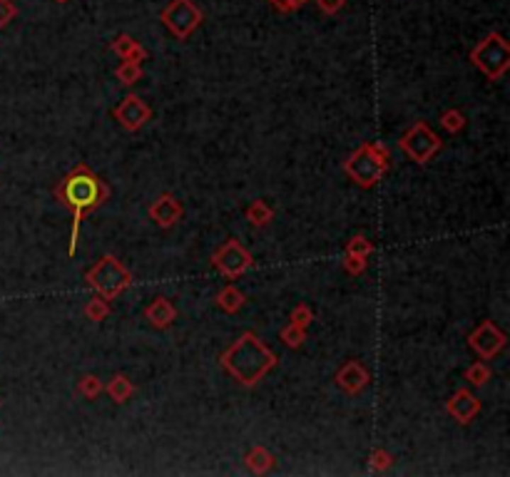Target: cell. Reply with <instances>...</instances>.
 <instances>
[{
    "mask_svg": "<svg viewBox=\"0 0 510 477\" xmlns=\"http://www.w3.org/2000/svg\"><path fill=\"white\" fill-rule=\"evenodd\" d=\"M317 3L327 16H334V13H339L344 8V0H317Z\"/></svg>",
    "mask_w": 510,
    "mask_h": 477,
    "instance_id": "obj_30",
    "label": "cell"
},
{
    "mask_svg": "<svg viewBox=\"0 0 510 477\" xmlns=\"http://www.w3.org/2000/svg\"><path fill=\"white\" fill-rule=\"evenodd\" d=\"M162 23L167 25V30L172 33L174 38L184 40V38L192 35L199 23H202V11L194 6L192 0H172L162 11Z\"/></svg>",
    "mask_w": 510,
    "mask_h": 477,
    "instance_id": "obj_7",
    "label": "cell"
},
{
    "mask_svg": "<svg viewBox=\"0 0 510 477\" xmlns=\"http://www.w3.org/2000/svg\"><path fill=\"white\" fill-rule=\"evenodd\" d=\"M398 144L416 164H426L441 149V137L426 122H419L403 134Z\"/></svg>",
    "mask_w": 510,
    "mask_h": 477,
    "instance_id": "obj_6",
    "label": "cell"
},
{
    "mask_svg": "<svg viewBox=\"0 0 510 477\" xmlns=\"http://www.w3.org/2000/svg\"><path fill=\"white\" fill-rule=\"evenodd\" d=\"M85 314H87V318H92V321H102L108 316V304H105V299L90 301V304L85 306Z\"/></svg>",
    "mask_w": 510,
    "mask_h": 477,
    "instance_id": "obj_25",
    "label": "cell"
},
{
    "mask_svg": "<svg viewBox=\"0 0 510 477\" xmlns=\"http://www.w3.org/2000/svg\"><path fill=\"white\" fill-rule=\"evenodd\" d=\"M57 3H67V0H57Z\"/></svg>",
    "mask_w": 510,
    "mask_h": 477,
    "instance_id": "obj_33",
    "label": "cell"
},
{
    "mask_svg": "<svg viewBox=\"0 0 510 477\" xmlns=\"http://www.w3.org/2000/svg\"><path fill=\"white\" fill-rule=\"evenodd\" d=\"M100 391H102V383L97 381V378H92V376H87V378H82L80 381V393L85 398H95V396H100Z\"/></svg>",
    "mask_w": 510,
    "mask_h": 477,
    "instance_id": "obj_26",
    "label": "cell"
},
{
    "mask_svg": "<svg viewBox=\"0 0 510 477\" xmlns=\"http://www.w3.org/2000/svg\"><path fill=\"white\" fill-rule=\"evenodd\" d=\"M314 318V314L306 306H296L294 309V314H291V323H296V326H301V328H306V323Z\"/></svg>",
    "mask_w": 510,
    "mask_h": 477,
    "instance_id": "obj_27",
    "label": "cell"
},
{
    "mask_svg": "<svg viewBox=\"0 0 510 477\" xmlns=\"http://www.w3.org/2000/svg\"><path fill=\"white\" fill-rule=\"evenodd\" d=\"M271 217H274V212H271V209L266 207V202H261V199H256V202L246 209V219H249L254 226H264V224H269Z\"/></svg>",
    "mask_w": 510,
    "mask_h": 477,
    "instance_id": "obj_18",
    "label": "cell"
},
{
    "mask_svg": "<svg viewBox=\"0 0 510 477\" xmlns=\"http://www.w3.org/2000/svg\"><path fill=\"white\" fill-rule=\"evenodd\" d=\"M269 3L276 8V11H281V13H291V11H299V8L304 6L306 0H269Z\"/></svg>",
    "mask_w": 510,
    "mask_h": 477,
    "instance_id": "obj_28",
    "label": "cell"
},
{
    "mask_svg": "<svg viewBox=\"0 0 510 477\" xmlns=\"http://www.w3.org/2000/svg\"><path fill=\"white\" fill-rule=\"evenodd\" d=\"M348 254L351 256H358V259H366L368 254L373 251V246H371V241L368 238H363V236H353L351 241H348Z\"/></svg>",
    "mask_w": 510,
    "mask_h": 477,
    "instance_id": "obj_21",
    "label": "cell"
},
{
    "mask_svg": "<svg viewBox=\"0 0 510 477\" xmlns=\"http://www.w3.org/2000/svg\"><path fill=\"white\" fill-rule=\"evenodd\" d=\"M144 316H147V321L154 328H167L174 321V316H177V311H174V306L169 304L167 299H154L152 304L144 309Z\"/></svg>",
    "mask_w": 510,
    "mask_h": 477,
    "instance_id": "obj_14",
    "label": "cell"
},
{
    "mask_svg": "<svg viewBox=\"0 0 510 477\" xmlns=\"http://www.w3.org/2000/svg\"><path fill=\"white\" fill-rule=\"evenodd\" d=\"M276 363V355L256 338L254 333H244L227 353L222 355V366L230 376H234L242 386H254L271 371Z\"/></svg>",
    "mask_w": 510,
    "mask_h": 477,
    "instance_id": "obj_2",
    "label": "cell"
},
{
    "mask_svg": "<svg viewBox=\"0 0 510 477\" xmlns=\"http://www.w3.org/2000/svg\"><path fill=\"white\" fill-rule=\"evenodd\" d=\"M115 120L125 130H130V132H137V130H142L152 120V110L137 95H128L118 105V110H115Z\"/></svg>",
    "mask_w": 510,
    "mask_h": 477,
    "instance_id": "obj_10",
    "label": "cell"
},
{
    "mask_svg": "<svg viewBox=\"0 0 510 477\" xmlns=\"http://www.w3.org/2000/svg\"><path fill=\"white\" fill-rule=\"evenodd\" d=\"M108 393L115 403H125L135 393V386L125 376H118V378H113V383L108 386Z\"/></svg>",
    "mask_w": 510,
    "mask_h": 477,
    "instance_id": "obj_17",
    "label": "cell"
},
{
    "mask_svg": "<svg viewBox=\"0 0 510 477\" xmlns=\"http://www.w3.org/2000/svg\"><path fill=\"white\" fill-rule=\"evenodd\" d=\"M336 383H339V388H341L344 393H358L368 383V373H366V368H363L358 361H348V363H344V366L339 368Z\"/></svg>",
    "mask_w": 510,
    "mask_h": 477,
    "instance_id": "obj_13",
    "label": "cell"
},
{
    "mask_svg": "<svg viewBox=\"0 0 510 477\" xmlns=\"http://www.w3.org/2000/svg\"><path fill=\"white\" fill-rule=\"evenodd\" d=\"M371 465L376 467V470H386V467L391 465V455H386L383 450H376V452H373Z\"/></svg>",
    "mask_w": 510,
    "mask_h": 477,
    "instance_id": "obj_32",
    "label": "cell"
},
{
    "mask_svg": "<svg viewBox=\"0 0 510 477\" xmlns=\"http://www.w3.org/2000/svg\"><path fill=\"white\" fill-rule=\"evenodd\" d=\"M363 266H366V259H358V256L346 254V271L348 274H361Z\"/></svg>",
    "mask_w": 510,
    "mask_h": 477,
    "instance_id": "obj_31",
    "label": "cell"
},
{
    "mask_svg": "<svg viewBox=\"0 0 510 477\" xmlns=\"http://www.w3.org/2000/svg\"><path fill=\"white\" fill-rule=\"evenodd\" d=\"M110 189L108 184L102 182L97 174H92L87 167H77L70 177H65L57 187V197L62 199L65 207L72 209L75 219H72V234H70V249L67 254L75 256L77 251V234H80V224H82V214L85 209H95L100 207L105 199H108Z\"/></svg>",
    "mask_w": 510,
    "mask_h": 477,
    "instance_id": "obj_1",
    "label": "cell"
},
{
    "mask_svg": "<svg viewBox=\"0 0 510 477\" xmlns=\"http://www.w3.org/2000/svg\"><path fill=\"white\" fill-rule=\"evenodd\" d=\"M246 465H249L254 472H266L271 465H274V457H271L264 447H254V450L246 455Z\"/></svg>",
    "mask_w": 510,
    "mask_h": 477,
    "instance_id": "obj_19",
    "label": "cell"
},
{
    "mask_svg": "<svg viewBox=\"0 0 510 477\" xmlns=\"http://www.w3.org/2000/svg\"><path fill=\"white\" fill-rule=\"evenodd\" d=\"M217 306H220L222 311H227V314H237V311L244 306V296H242L234 286H227V289H222L220 296H217Z\"/></svg>",
    "mask_w": 510,
    "mask_h": 477,
    "instance_id": "obj_16",
    "label": "cell"
},
{
    "mask_svg": "<svg viewBox=\"0 0 510 477\" xmlns=\"http://www.w3.org/2000/svg\"><path fill=\"white\" fill-rule=\"evenodd\" d=\"M281 340H284L286 345H291V348H296V345H301V340H304V328L296 323H289L281 331Z\"/></svg>",
    "mask_w": 510,
    "mask_h": 477,
    "instance_id": "obj_22",
    "label": "cell"
},
{
    "mask_svg": "<svg viewBox=\"0 0 510 477\" xmlns=\"http://www.w3.org/2000/svg\"><path fill=\"white\" fill-rule=\"evenodd\" d=\"M140 77H142V65H140V62L125 60L123 65L118 67V80L123 82V85H132V82H137Z\"/></svg>",
    "mask_w": 510,
    "mask_h": 477,
    "instance_id": "obj_20",
    "label": "cell"
},
{
    "mask_svg": "<svg viewBox=\"0 0 510 477\" xmlns=\"http://www.w3.org/2000/svg\"><path fill=\"white\" fill-rule=\"evenodd\" d=\"M149 217L162 229H169L182 219V204H179L172 194H162V197L149 207Z\"/></svg>",
    "mask_w": 510,
    "mask_h": 477,
    "instance_id": "obj_12",
    "label": "cell"
},
{
    "mask_svg": "<svg viewBox=\"0 0 510 477\" xmlns=\"http://www.w3.org/2000/svg\"><path fill=\"white\" fill-rule=\"evenodd\" d=\"M132 276L130 271L120 264L115 256H102L90 271H87V284L100 294V299L105 301H113L123 294L125 289L130 286Z\"/></svg>",
    "mask_w": 510,
    "mask_h": 477,
    "instance_id": "obj_4",
    "label": "cell"
},
{
    "mask_svg": "<svg viewBox=\"0 0 510 477\" xmlns=\"http://www.w3.org/2000/svg\"><path fill=\"white\" fill-rule=\"evenodd\" d=\"M386 149L381 144H361L344 164V172L358 184V187H373L386 172Z\"/></svg>",
    "mask_w": 510,
    "mask_h": 477,
    "instance_id": "obj_3",
    "label": "cell"
},
{
    "mask_svg": "<svg viewBox=\"0 0 510 477\" xmlns=\"http://www.w3.org/2000/svg\"><path fill=\"white\" fill-rule=\"evenodd\" d=\"M113 50L118 52L123 60H130V62L144 60V50L140 47V42H135L132 38H128V35H120L118 42H113Z\"/></svg>",
    "mask_w": 510,
    "mask_h": 477,
    "instance_id": "obj_15",
    "label": "cell"
},
{
    "mask_svg": "<svg viewBox=\"0 0 510 477\" xmlns=\"http://www.w3.org/2000/svg\"><path fill=\"white\" fill-rule=\"evenodd\" d=\"M463 115L460 112H455V110H450V112H446L443 117H441V125H443L448 132H460L463 130Z\"/></svg>",
    "mask_w": 510,
    "mask_h": 477,
    "instance_id": "obj_24",
    "label": "cell"
},
{
    "mask_svg": "<svg viewBox=\"0 0 510 477\" xmlns=\"http://www.w3.org/2000/svg\"><path fill=\"white\" fill-rule=\"evenodd\" d=\"M468 345L483 358V361H490L493 355H498L500 350L505 348V333L495 323L483 321V323L468 335Z\"/></svg>",
    "mask_w": 510,
    "mask_h": 477,
    "instance_id": "obj_9",
    "label": "cell"
},
{
    "mask_svg": "<svg viewBox=\"0 0 510 477\" xmlns=\"http://www.w3.org/2000/svg\"><path fill=\"white\" fill-rule=\"evenodd\" d=\"M446 408H448V413L455 418V420L465 425V423H470L480 413V401L470 391L460 388V391H455V396L450 398Z\"/></svg>",
    "mask_w": 510,
    "mask_h": 477,
    "instance_id": "obj_11",
    "label": "cell"
},
{
    "mask_svg": "<svg viewBox=\"0 0 510 477\" xmlns=\"http://www.w3.org/2000/svg\"><path fill=\"white\" fill-rule=\"evenodd\" d=\"M470 62L483 72L488 80H500L510 65V47L503 35L493 33L488 35L473 52H470Z\"/></svg>",
    "mask_w": 510,
    "mask_h": 477,
    "instance_id": "obj_5",
    "label": "cell"
},
{
    "mask_svg": "<svg viewBox=\"0 0 510 477\" xmlns=\"http://www.w3.org/2000/svg\"><path fill=\"white\" fill-rule=\"evenodd\" d=\"M16 16V6H13L11 0H0V28L8 25Z\"/></svg>",
    "mask_w": 510,
    "mask_h": 477,
    "instance_id": "obj_29",
    "label": "cell"
},
{
    "mask_svg": "<svg viewBox=\"0 0 510 477\" xmlns=\"http://www.w3.org/2000/svg\"><path fill=\"white\" fill-rule=\"evenodd\" d=\"M212 261H215V266L227 279H237V276H242L251 266V256L246 254L244 246H242L237 238H230V241L212 256Z\"/></svg>",
    "mask_w": 510,
    "mask_h": 477,
    "instance_id": "obj_8",
    "label": "cell"
},
{
    "mask_svg": "<svg viewBox=\"0 0 510 477\" xmlns=\"http://www.w3.org/2000/svg\"><path fill=\"white\" fill-rule=\"evenodd\" d=\"M465 378H468L473 386H483V383L490 378V371L485 363H475V366H470L468 371H465Z\"/></svg>",
    "mask_w": 510,
    "mask_h": 477,
    "instance_id": "obj_23",
    "label": "cell"
}]
</instances>
